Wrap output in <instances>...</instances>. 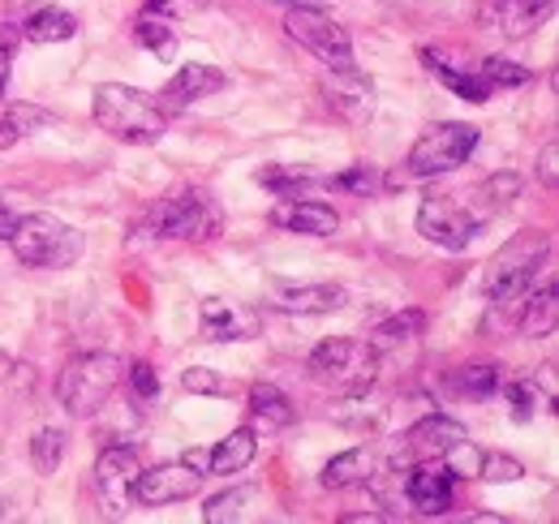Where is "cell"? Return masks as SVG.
<instances>
[{
	"mask_svg": "<svg viewBox=\"0 0 559 524\" xmlns=\"http://www.w3.org/2000/svg\"><path fill=\"white\" fill-rule=\"evenodd\" d=\"M551 241L543 233H516L487 266V323L483 331L495 335L499 327H512L516 314H521V301L525 293L534 288L538 279V266L547 262Z\"/></svg>",
	"mask_w": 559,
	"mask_h": 524,
	"instance_id": "cell-1",
	"label": "cell"
},
{
	"mask_svg": "<svg viewBox=\"0 0 559 524\" xmlns=\"http://www.w3.org/2000/svg\"><path fill=\"white\" fill-rule=\"evenodd\" d=\"M95 126L112 133L117 142L130 146H151L168 133V112L159 108V99H151L139 86L126 82H104L95 91Z\"/></svg>",
	"mask_w": 559,
	"mask_h": 524,
	"instance_id": "cell-2",
	"label": "cell"
},
{
	"mask_svg": "<svg viewBox=\"0 0 559 524\" xmlns=\"http://www.w3.org/2000/svg\"><path fill=\"white\" fill-rule=\"evenodd\" d=\"M9 246H13L17 262L39 266V271L73 266V262L82 259V250H86L82 233L73 224H66V219L48 215V211H22L13 233H9Z\"/></svg>",
	"mask_w": 559,
	"mask_h": 524,
	"instance_id": "cell-3",
	"label": "cell"
},
{
	"mask_svg": "<svg viewBox=\"0 0 559 524\" xmlns=\"http://www.w3.org/2000/svg\"><path fill=\"white\" fill-rule=\"evenodd\" d=\"M490 215H495V206L483 198V190H474V194L469 190L465 194H430L418 206V233L426 241L456 254V250H469V241L483 233Z\"/></svg>",
	"mask_w": 559,
	"mask_h": 524,
	"instance_id": "cell-4",
	"label": "cell"
},
{
	"mask_svg": "<svg viewBox=\"0 0 559 524\" xmlns=\"http://www.w3.org/2000/svg\"><path fill=\"white\" fill-rule=\"evenodd\" d=\"M121 379H126V361L117 353H82L66 361L57 379V400L66 404L70 417H91L108 404V395L121 388Z\"/></svg>",
	"mask_w": 559,
	"mask_h": 524,
	"instance_id": "cell-5",
	"label": "cell"
},
{
	"mask_svg": "<svg viewBox=\"0 0 559 524\" xmlns=\"http://www.w3.org/2000/svg\"><path fill=\"white\" fill-rule=\"evenodd\" d=\"M310 379L349 400H361L379 379V353L366 340H328L310 353Z\"/></svg>",
	"mask_w": 559,
	"mask_h": 524,
	"instance_id": "cell-6",
	"label": "cell"
},
{
	"mask_svg": "<svg viewBox=\"0 0 559 524\" xmlns=\"http://www.w3.org/2000/svg\"><path fill=\"white\" fill-rule=\"evenodd\" d=\"M478 146V130L465 126V121H443V126H430L414 142L409 151V164H405V177L409 181H426V177H443V172H456Z\"/></svg>",
	"mask_w": 559,
	"mask_h": 524,
	"instance_id": "cell-7",
	"label": "cell"
},
{
	"mask_svg": "<svg viewBox=\"0 0 559 524\" xmlns=\"http://www.w3.org/2000/svg\"><path fill=\"white\" fill-rule=\"evenodd\" d=\"M284 35H288L297 48H306L310 57H319L328 69H349L353 66L349 31H345L332 13L314 9V4H293V9L284 13Z\"/></svg>",
	"mask_w": 559,
	"mask_h": 524,
	"instance_id": "cell-8",
	"label": "cell"
},
{
	"mask_svg": "<svg viewBox=\"0 0 559 524\" xmlns=\"http://www.w3.org/2000/svg\"><path fill=\"white\" fill-rule=\"evenodd\" d=\"M219 228V211L211 206L207 194L181 190V194L159 198V206L151 211V237H168V241H207Z\"/></svg>",
	"mask_w": 559,
	"mask_h": 524,
	"instance_id": "cell-9",
	"label": "cell"
},
{
	"mask_svg": "<svg viewBox=\"0 0 559 524\" xmlns=\"http://www.w3.org/2000/svg\"><path fill=\"white\" fill-rule=\"evenodd\" d=\"M203 477H207V473L190 468L186 460H177V464H159V468H142L139 481H134V499H139L142 508L186 503V499H194V495H199Z\"/></svg>",
	"mask_w": 559,
	"mask_h": 524,
	"instance_id": "cell-10",
	"label": "cell"
},
{
	"mask_svg": "<svg viewBox=\"0 0 559 524\" xmlns=\"http://www.w3.org/2000/svg\"><path fill=\"white\" fill-rule=\"evenodd\" d=\"M461 439H469V430L452 417H421L418 426L401 439V452L392 456V468H409L421 460H443Z\"/></svg>",
	"mask_w": 559,
	"mask_h": 524,
	"instance_id": "cell-11",
	"label": "cell"
},
{
	"mask_svg": "<svg viewBox=\"0 0 559 524\" xmlns=\"http://www.w3.org/2000/svg\"><path fill=\"white\" fill-rule=\"evenodd\" d=\"M319 91H323L328 108H332L341 121H349V126H366L370 112H374V82H370L357 66L332 69V73L323 78Z\"/></svg>",
	"mask_w": 559,
	"mask_h": 524,
	"instance_id": "cell-12",
	"label": "cell"
},
{
	"mask_svg": "<svg viewBox=\"0 0 559 524\" xmlns=\"http://www.w3.org/2000/svg\"><path fill=\"white\" fill-rule=\"evenodd\" d=\"M142 464L134 448H104L95 460V486L104 495L108 512H126L134 503V481H139Z\"/></svg>",
	"mask_w": 559,
	"mask_h": 524,
	"instance_id": "cell-13",
	"label": "cell"
},
{
	"mask_svg": "<svg viewBox=\"0 0 559 524\" xmlns=\"http://www.w3.org/2000/svg\"><path fill=\"white\" fill-rule=\"evenodd\" d=\"M405 499L418 516H443L452 508V473L439 464V460H421V464H409L405 468Z\"/></svg>",
	"mask_w": 559,
	"mask_h": 524,
	"instance_id": "cell-14",
	"label": "cell"
},
{
	"mask_svg": "<svg viewBox=\"0 0 559 524\" xmlns=\"http://www.w3.org/2000/svg\"><path fill=\"white\" fill-rule=\"evenodd\" d=\"M228 86V73L215 66H203V61H194V66H181L173 73V82L159 91V108L164 112H181V108H190V104H199V99H207V95H219Z\"/></svg>",
	"mask_w": 559,
	"mask_h": 524,
	"instance_id": "cell-15",
	"label": "cell"
},
{
	"mask_svg": "<svg viewBox=\"0 0 559 524\" xmlns=\"http://www.w3.org/2000/svg\"><path fill=\"white\" fill-rule=\"evenodd\" d=\"M199 327H203V335L215 340V344H228V340H254L259 327H263V319H259V310H250V306H241V301L207 297L203 310H199Z\"/></svg>",
	"mask_w": 559,
	"mask_h": 524,
	"instance_id": "cell-16",
	"label": "cell"
},
{
	"mask_svg": "<svg viewBox=\"0 0 559 524\" xmlns=\"http://www.w3.org/2000/svg\"><path fill=\"white\" fill-rule=\"evenodd\" d=\"M276 306L284 314H336L349 306V293L341 284H280Z\"/></svg>",
	"mask_w": 559,
	"mask_h": 524,
	"instance_id": "cell-17",
	"label": "cell"
},
{
	"mask_svg": "<svg viewBox=\"0 0 559 524\" xmlns=\"http://www.w3.org/2000/svg\"><path fill=\"white\" fill-rule=\"evenodd\" d=\"M556 323H559V288H556V275H547V284L534 293H525V301H521V314H516V327L521 335H530V340H547V335H556Z\"/></svg>",
	"mask_w": 559,
	"mask_h": 524,
	"instance_id": "cell-18",
	"label": "cell"
},
{
	"mask_svg": "<svg viewBox=\"0 0 559 524\" xmlns=\"http://www.w3.org/2000/svg\"><path fill=\"white\" fill-rule=\"evenodd\" d=\"M276 224L301 233V237H332L341 228V215L328 202H297V198H288V206L276 211Z\"/></svg>",
	"mask_w": 559,
	"mask_h": 524,
	"instance_id": "cell-19",
	"label": "cell"
},
{
	"mask_svg": "<svg viewBox=\"0 0 559 524\" xmlns=\"http://www.w3.org/2000/svg\"><path fill=\"white\" fill-rule=\"evenodd\" d=\"M421 61H426V69H430L439 82H448V86H452L461 99H469V104H487V99H490L487 82H483L478 73L461 69L456 61H448L443 52H435V48H421Z\"/></svg>",
	"mask_w": 559,
	"mask_h": 524,
	"instance_id": "cell-20",
	"label": "cell"
},
{
	"mask_svg": "<svg viewBox=\"0 0 559 524\" xmlns=\"http://www.w3.org/2000/svg\"><path fill=\"white\" fill-rule=\"evenodd\" d=\"M48 126H52V112L48 108H39V104H4L0 108V151H9L13 142L48 130Z\"/></svg>",
	"mask_w": 559,
	"mask_h": 524,
	"instance_id": "cell-21",
	"label": "cell"
},
{
	"mask_svg": "<svg viewBox=\"0 0 559 524\" xmlns=\"http://www.w3.org/2000/svg\"><path fill=\"white\" fill-rule=\"evenodd\" d=\"M259 456V439H254V430H233L228 439H219L215 448H211V468L207 473H219V477H228V473H241V468H250Z\"/></svg>",
	"mask_w": 559,
	"mask_h": 524,
	"instance_id": "cell-22",
	"label": "cell"
},
{
	"mask_svg": "<svg viewBox=\"0 0 559 524\" xmlns=\"http://www.w3.org/2000/svg\"><path fill=\"white\" fill-rule=\"evenodd\" d=\"M370 452L366 448H353V452H341V456L328 460V468H323V486L328 490H349V486H357V481H366L370 477Z\"/></svg>",
	"mask_w": 559,
	"mask_h": 524,
	"instance_id": "cell-23",
	"label": "cell"
},
{
	"mask_svg": "<svg viewBox=\"0 0 559 524\" xmlns=\"http://www.w3.org/2000/svg\"><path fill=\"white\" fill-rule=\"evenodd\" d=\"M250 417L280 430V426H293L297 408L288 404V395L280 392V388H272V383H254V388H250Z\"/></svg>",
	"mask_w": 559,
	"mask_h": 524,
	"instance_id": "cell-24",
	"label": "cell"
},
{
	"mask_svg": "<svg viewBox=\"0 0 559 524\" xmlns=\"http://www.w3.org/2000/svg\"><path fill=\"white\" fill-rule=\"evenodd\" d=\"M78 35V17L73 13H66V9H39L31 22H26V39L31 44H66V39H73Z\"/></svg>",
	"mask_w": 559,
	"mask_h": 524,
	"instance_id": "cell-25",
	"label": "cell"
},
{
	"mask_svg": "<svg viewBox=\"0 0 559 524\" xmlns=\"http://www.w3.org/2000/svg\"><path fill=\"white\" fill-rule=\"evenodd\" d=\"M421 327H426V314H421V310H401V314H392V319H383V323L374 327L370 348H374V353L396 348V344H405V340L421 335Z\"/></svg>",
	"mask_w": 559,
	"mask_h": 524,
	"instance_id": "cell-26",
	"label": "cell"
},
{
	"mask_svg": "<svg viewBox=\"0 0 559 524\" xmlns=\"http://www.w3.org/2000/svg\"><path fill=\"white\" fill-rule=\"evenodd\" d=\"M478 78L487 82V91H516V86H530L534 82V73L525 66H516V61H508V57H487L483 69H478Z\"/></svg>",
	"mask_w": 559,
	"mask_h": 524,
	"instance_id": "cell-27",
	"label": "cell"
},
{
	"mask_svg": "<svg viewBox=\"0 0 559 524\" xmlns=\"http://www.w3.org/2000/svg\"><path fill=\"white\" fill-rule=\"evenodd\" d=\"M452 383L465 395H474V400H495L499 388H503V370L499 366H461L452 374Z\"/></svg>",
	"mask_w": 559,
	"mask_h": 524,
	"instance_id": "cell-28",
	"label": "cell"
},
{
	"mask_svg": "<svg viewBox=\"0 0 559 524\" xmlns=\"http://www.w3.org/2000/svg\"><path fill=\"white\" fill-rule=\"evenodd\" d=\"M139 44L146 52H155L159 61H168L177 52V31L168 17H155V13H142L139 17Z\"/></svg>",
	"mask_w": 559,
	"mask_h": 524,
	"instance_id": "cell-29",
	"label": "cell"
},
{
	"mask_svg": "<svg viewBox=\"0 0 559 524\" xmlns=\"http://www.w3.org/2000/svg\"><path fill=\"white\" fill-rule=\"evenodd\" d=\"M499 392L508 395V404H512V417H516V421H530L538 408H551V404H547L551 395L543 392L534 379H516V383H508V379H503V388H499Z\"/></svg>",
	"mask_w": 559,
	"mask_h": 524,
	"instance_id": "cell-30",
	"label": "cell"
},
{
	"mask_svg": "<svg viewBox=\"0 0 559 524\" xmlns=\"http://www.w3.org/2000/svg\"><path fill=\"white\" fill-rule=\"evenodd\" d=\"M61 460H66V430L44 426V430L31 439V464H35L39 473H57Z\"/></svg>",
	"mask_w": 559,
	"mask_h": 524,
	"instance_id": "cell-31",
	"label": "cell"
},
{
	"mask_svg": "<svg viewBox=\"0 0 559 524\" xmlns=\"http://www.w3.org/2000/svg\"><path fill=\"white\" fill-rule=\"evenodd\" d=\"M254 499V490H228V495H215L207 508H203V521L207 524H228L246 516V503Z\"/></svg>",
	"mask_w": 559,
	"mask_h": 524,
	"instance_id": "cell-32",
	"label": "cell"
},
{
	"mask_svg": "<svg viewBox=\"0 0 559 524\" xmlns=\"http://www.w3.org/2000/svg\"><path fill=\"white\" fill-rule=\"evenodd\" d=\"M478 477L490 486H503V481H521L525 477V464L516 456H503V452H487L478 460Z\"/></svg>",
	"mask_w": 559,
	"mask_h": 524,
	"instance_id": "cell-33",
	"label": "cell"
},
{
	"mask_svg": "<svg viewBox=\"0 0 559 524\" xmlns=\"http://www.w3.org/2000/svg\"><path fill=\"white\" fill-rule=\"evenodd\" d=\"M254 181H259L263 190H272L276 198H297L301 190H310V177H301V172H288V168H263Z\"/></svg>",
	"mask_w": 559,
	"mask_h": 524,
	"instance_id": "cell-34",
	"label": "cell"
},
{
	"mask_svg": "<svg viewBox=\"0 0 559 524\" xmlns=\"http://www.w3.org/2000/svg\"><path fill=\"white\" fill-rule=\"evenodd\" d=\"M181 388L194 395H233V379H219L207 366H190V370L181 374Z\"/></svg>",
	"mask_w": 559,
	"mask_h": 524,
	"instance_id": "cell-35",
	"label": "cell"
},
{
	"mask_svg": "<svg viewBox=\"0 0 559 524\" xmlns=\"http://www.w3.org/2000/svg\"><path fill=\"white\" fill-rule=\"evenodd\" d=\"M478 190H483V198H487L495 211H503L512 198L521 194V177H516V172H490Z\"/></svg>",
	"mask_w": 559,
	"mask_h": 524,
	"instance_id": "cell-36",
	"label": "cell"
},
{
	"mask_svg": "<svg viewBox=\"0 0 559 524\" xmlns=\"http://www.w3.org/2000/svg\"><path fill=\"white\" fill-rule=\"evenodd\" d=\"M478 460H483V452H478L469 439H461V443H456L448 456L439 460V464H443L452 477H478Z\"/></svg>",
	"mask_w": 559,
	"mask_h": 524,
	"instance_id": "cell-37",
	"label": "cell"
},
{
	"mask_svg": "<svg viewBox=\"0 0 559 524\" xmlns=\"http://www.w3.org/2000/svg\"><path fill=\"white\" fill-rule=\"evenodd\" d=\"M207 0H146L142 13H155V17H168V22H181V17H194L203 13Z\"/></svg>",
	"mask_w": 559,
	"mask_h": 524,
	"instance_id": "cell-38",
	"label": "cell"
},
{
	"mask_svg": "<svg viewBox=\"0 0 559 524\" xmlns=\"http://www.w3.org/2000/svg\"><path fill=\"white\" fill-rule=\"evenodd\" d=\"M332 186H336V190H353V194H370V190L379 186V177H374V168H366V164H353L349 172L332 177Z\"/></svg>",
	"mask_w": 559,
	"mask_h": 524,
	"instance_id": "cell-39",
	"label": "cell"
},
{
	"mask_svg": "<svg viewBox=\"0 0 559 524\" xmlns=\"http://www.w3.org/2000/svg\"><path fill=\"white\" fill-rule=\"evenodd\" d=\"M126 374H130V388H134L139 400H155V395H159V374H155L151 361H134Z\"/></svg>",
	"mask_w": 559,
	"mask_h": 524,
	"instance_id": "cell-40",
	"label": "cell"
},
{
	"mask_svg": "<svg viewBox=\"0 0 559 524\" xmlns=\"http://www.w3.org/2000/svg\"><path fill=\"white\" fill-rule=\"evenodd\" d=\"M17 215H22V202H17V194H13V190H0V241H9V233H13Z\"/></svg>",
	"mask_w": 559,
	"mask_h": 524,
	"instance_id": "cell-41",
	"label": "cell"
},
{
	"mask_svg": "<svg viewBox=\"0 0 559 524\" xmlns=\"http://www.w3.org/2000/svg\"><path fill=\"white\" fill-rule=\"evenodd\" d=\"M538 177H543V186H547V190H556L559 186V142H547V146H543Z\"/></svg>",
	"mask_w": 559,
	"mask_h": 524,
	"instance_id": "cell-42",
	"label": "cell"
},
{
	"mask_svg": "<svg viewBox=\"0 0 559 524\" xmlns=\"http://www.w3.org/2000/svg\"><path fill=\"white\" fill-rule=\"evenodd\" d=\"M186 464H190V468H199V473H207L211 452H207V448H194V452H186Z\"/></svg>",
	"mask_w": 559,
	"mask_h": 524,
	"instance_id": "cell-43",
	"label": "cell"
},
{
	"mask_svg": "<svg viewBox=\"0 0 559 524\" xmlns=\"http://www.w3.org/2000/svg\"><path fill=\"white\" fill-rule=\"evenodd\" d=\"M4 86H9V52L0 48V95H4Z\"/></svg>",
	"mask_w": 559,
	"mask_h": 524,
	"instance_id": "cell-44",
	"label": "cell"
},
{
	"mask_svg": "<svg viewBox=\"0 0 559 524\" xmlns=\"http://www.w3.org/2000/svg\"><path fill=\"white\" fill-rule=\"evenodd\" d=\"M9 370H13V361H9V357H4V353H0V383H4V379H9Z\"/></svg>",
	"mask_w": 559,
	"mask_h": 524,
	"instance_id": "cell-45",
	"label": "cell"
}]
</instances>
